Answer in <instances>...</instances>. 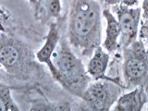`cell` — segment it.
I'll return each instance as SVG.
<instances>
[{
    "instance_id": "cell-1",
    "label": "cell",
    "mask_w": 148,
    "mask_h": 111,
    "mask_svg": "<svg viewBox=\"0 0 148 111\" xmlns=\"http://www.w3.org/2000/svg\"><path fill=\"white\" fill-rule=\"evenodd\" d=\"M102 17L98 0H69L66 36L82 57L90 58L102 45Z\"/></svg>"
},
{
    "instance_id": "cell-2",
    "label": "cell",
    "mask_w": 148,
    "mask_h": 111,
    "mask_svg": "<svg viewBox=\"0 0 148 111\" xmlns=\"http://www.w3.org/2000/svg\"><path fill=\"white\" fill-rule=\"evenodd\" d=\"M35 53L26 42L0 32V67L8 76L21 82H38L45 73Z\"/></svg>"
},
{
    "instance_id": "cell-3",
    "label": "cell",
    "mask_w": 148,
    "mask_h": 111,
    "mask_svg": "<svg viewBox=\"0 0 148 111\" xmlns=\"http://www.w3.org/2000/svg\"><path fill=\"white\" fill-rule=\"evenodd\" d=\"M56 71L52 79L71 95L81 98L87 86L92 82L82 60L74 52L63 34L53 55Z\"/></svg>"
},
{
    "instance_id": "cell-4",
    "label": "cell",
    "mask_w": 148,
    "mask_h": 111,
    "mask_svg": "<svg viewBox=\"0 0 148 111\" xmlns=\"http://www.w3.org/2000/svg\"><path fill=\"white\" fill-rule=\"evenodd\" d=\"M124 90H126L124 83L118 77L91 82L80 98L81 104L78 106V109L108 111Z\"/></svg>"
},
{
    "instance_id": "cell-5",
    "label": "cell",
    "mask_w": 148,
    "mask_h": 111,
    "mask_svg": "<svg viewBox=\"0 0 148 111\" xmlns=\"http://www.w3.org/2000/svg\"><path fill=\"white\" fill-rule=\"evenodd\" d=\"M123 54L122 76L126 90L148 85V46L137 39L127 47Z\"/></svg>"
},
{
    "instance_id": "cell-6",
    "label": "cell",
    "mask_w": 148,
    "mask_h": 111,
    "mask_svg": "<svg viewBox=\"0 0 148 111\" xmlns=\"http://www.w3.org/2000/svg\"><path fill=\"white\" fill-rule=\"evenodd\" d=\"M112 10L119 24V49L121 50L138 39L142 22V9L138 7L131 8L118 4L112 7Z\"/></svg>"
},
{
    "instance_id": "cell-7",
    "label": "cell",
    "mask_w": 148,
    "mask_h": 111,
    "mask_svg": "<svg viewBox=\"0 0 148 111\" xmlns=\"http://www.w3.org/2000/svg\"><path fill=\"white\" fill-rule=\"evenodd\" d=\"M65 24V20L61 17L51 21L48 26V31L45 37V43L42 47L35 53L37 60L43 65L47 67L52 76L56 71V69L53 63V55L59 44V41L62 36V28Z\"/></svg>"
},
{
    "instance_id": "cell-8",
    "label": "cell",
    "mask_w": 148,
    "mask_h": 111,
    "mask_svg": "<svg viewBox=\"0 0 148 111\" xmlns=\"http://www.w3.org/2000/svg\"><path fill=\"white\" fill-rule=\"evenodd\" d=\"M148 103L146 88L138 86L127 92H122L113 106L115 111H141Z\"/></svg>"
},
{
    "instance_id": "cell-9",
    "label": "cell",
    "mask_w": 148,
    "mask_h": 111,
    "mask_svg": "<svg viewBox=\"0 0 148 111\" xmlns=\"http://www.w3.org/2000/svg\"><path fill=\"white\" fill-rule=\"evenodd\" d=\"M110 62V54L106 51L103 46H98L90 57L87 64L86 71L92 78V80H101V79H111L106 74Z\"/></svg>"
},
{
    "instance_id": "cell-10",
    "label": "cell",
    "mask_w": 148,
    "mask_h": 111,
    "mask_svg": "<svg viewBox=\"0 0 148 111\" xmlns=\"http://www.w3.org/2000/svg\"><path fill=\"white\" fill-rule=\"evenodd\" d=\"M102 15L106 20V36L102 43L103 48L108 51L109 54H113L116 51L119 50V36L120 29L119 24L114 14L110 9L105 8L102 10Z\"/></svg>"
},
{
    "instance_id": "cell-11",
    "label": "cell",
    "mask_w": 148,
    "mask_h": 111,
    "mask_svg": "<svg viewBox=\"0 0 148 111\" xmlns=\"http://www.w3.org/2000/svg\"><path fill=\"white\" fill-rule=\"evenodd\" d=\"M35 95L29 97L30 110L32 111H54V110H71V105L69 102H55L49 100L41 90L35 89Z\"/></svg>"
},
{
    "instance_id": "cell-12",
    "label": "cell",
    "mask_w": 148,
    "mask_h": 111,
    "mask_svg": "<svg viewBox=\"0 0 148 111\" xmlns=\"http://www.w3.org/2000/svg\"><path fill=\"white\" fill-rule=\"evenodd\" d=\"M0 98L6 106L7 111H21V108L12 96V88L0 82Z\"/></svg>"
},
{
    "instance_id": "cell-13",
    "label": "cell",
    "mask_w": 148,
    "mask_h": 111,
    "mask_svg": "<svg viewBox=\"0 0 148 111\" xmlns=\"http://www.w3.org/2000/svg\"><path fill=\"white\" fill-rule=\"evenodd\" d=\"M45 18L46 20H58L61 18L62 3L61 0H44Z\"/></svg>"
},
{
    "instance_id": "cell-14",
    "label": "cell",
    "mask_w": 148,
    "mask_h": 111,
    "mask_svg": "<svg viewBox=\"0 0 148 111\" xmlns=\"http://www.w3.org/2000/svg\"><path fill=\"white\" fill-rule=\"evenodd\" d=\"M31 7L34 10V15L36 20H43L45 18V8L44 0H28Z\"/></svg>"
},
{
    "instance_id": "cell-15",
    "label": "cell",
    "mask_w": 148,
    "mask_h": 111,
    "mask_svg": "<svg viewBox=\"0 0 148 111\" xmlns=\"http://www.w3.org/2000/svg\"><path fill=\"white\" fill-rule=\"evenodd\" d=\"M9 20V13L0 8V32H7L6 23Z\"/></svg>"
},
{
    "instance_id": "cell-16",
    "label": "cell",
    "mask_w": 148,
    "mask_h": 111,
    "mask_svg": "<svg viewBox=\"0 0 148 111\" xmlns=\"http://www.w3.org/2000/svg\"><path fill=\"white\" fill-rule=\"evenodd\" d=\"M141 9L142 20H148V0H143Z\"/></svg>"
},
{
    "instance_id": "cell-17",
    "label": "cell",
    "mask_w": 148,
    "mask_h": 111,
    "mask_svg": "<svg viewBox=\"0 0 148 111\" xmlns=\"http://www.w3.org/2000/svg\"><path fill=\"white\" fill-rule=\"evenodd\" d=\"M0 111H7L6 110V106H5L3 101L1 100V98H0Z\"/></svg>"
},
{
    "instance_id": "cell-18",
    "label": "cell",
    "mask_w": 148,
    "mask_h": 111,
    "mask_svg": "<svg viewBox=\"0 0 148 111\" xmlns=\"http://www.w3.org/2000/svg\"><path fill=\"white\" fill-rule=\"evenodd\" d=\"M0 69H1V67H0Z\"/></svg>"
},
{
    "instance_id": "cell-19",
    "label": "cell",
    "mask_w": 148,
    "mask_h": 111,
    "mask_svg": "<svg viewBox=\"0 0 148 111\" xmlns=\"http://www.w3.org/2000/svg\"><path fill=\"white\" fill-rule=\"evenodd\" d=\"M146 110H148V108H147V109H146Z\"/></svg>"
}]
</instances>
